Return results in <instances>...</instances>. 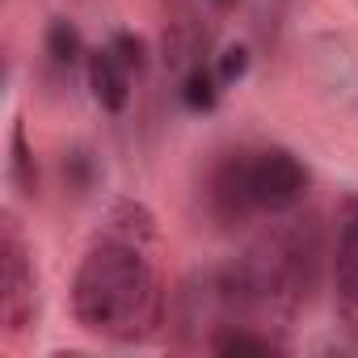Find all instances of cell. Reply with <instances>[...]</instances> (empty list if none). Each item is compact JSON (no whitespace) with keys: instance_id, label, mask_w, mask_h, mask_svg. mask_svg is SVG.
Segmentation results:
<instances>
[{"instance_id":"13","label":"cell","mask_w":358,"mask_h":358,"mask_svg":"<svg viewBox=\"0 0 358 358\" xmlns=\"http://www.w3.org/2000/svg\"><path fill=\"white\" fill-rule=\"evenodd\" d=\"M215 5H220V9H236V0H215Z\"/></svg>"},{"instance_id":"2","label":"cell","mask_w":358,"mask_h":358,"mask_svg":"<svg viewBox=\"0 0 358 358\" xmlns=\"http://www.w3.org/2000/svg\"><path fill=\"white\" fill-rule=\"evenodd\" d=\"M308 173L287 148H266L249 156V194L257 211H287L303 199Z\"/></svg>"},{"instance_id":"1","label":"cell","mask_w":358,"mask_h":358,"mask_svg":"<svg viewBox=\"0 0 358 358\" xmlns=\"http://www.w3.org/2000/svg\"><path fill=\"white\" fill-rule=\"evenodd\" d=\"M72 312L89 333L114 341L143 337L156 316V278L139 249L118 241L93 245L72 278Z\"/></svg>"},{"instance_id":"11","label":"cell","mask_w":358,"mask_h":358,"mask_svg":"<svg viewBox=\"0 0 358 358\" xmlns=\"http://www.w3.org/2000/svg\"><path fill=\"white\" fill-rule=\"evenodd\" d=\"M110 47L118 51V59H122L131 72H143V68H148V43H143L139 34H127V30H122V34H114Z\"/></svg>"},{"instance_id":"3","label":"cell","mask_w":358,"mask_h":358,"mask_svg":"<svg viewBox=\"0 0 358 358\" xmlns=\"http://www.w3.org/2000/svg\"><path fill=\"white\" fill-rule=\"evenodd\" d=\"M0 312H5L9 329H22L26 316L34 312V270L13 228L5 232V245H0Z\"/></svg>"},{"instance_id":"9","label":"cell","mask_w":358,"mask_h":358,"mask_svg":"<svg viewBox=\"0 0 358 358\" xmlns=\"http://www.w3.org/2000/svg\"><path fill=\"white\" fill-rule=\"evenodd\" d=\"M215 350L220 354H274L278 345L270 337H257V333H245V329H232L224 337H215Z\"/></svg>"},{"instance_id":"5","label":"cell","mask_w":358,"mask_h":358,"mask_svg":"<svg viewBox=\"0 0 358 358\" xmlns=\"http://www.w3.org/2000/svg\"><path fill=\"white\" fill-rule=\"evenodd\" d=\"M211 211L224 220V224H241L253 207V194H249V156L245 152H232L228 160L215 164L211 173Z\"/></svg>"},{"instance_id":"4","label":"cell","mask_w":358,"mask_h":358,"mask_svg":"<svg viewBox=\"0 0 358 358\" xmlns=\"http://www.w3.org/2000/svg\"><path fill=\"white\" fill-rule=\"evenodd\" d=\"M333 278L345 316L358 324V199H350L337 215V249H333Z\"/></svg>"},{"instance_id":"6","label":"cell","mask_w":358,"mask_h":358,"mask_svg":"<svg viewBox=\"0 0 358 358\" xmlns=\"http://www.w3.org/2000/svg\"><path fill=\"white\" fill-rule=\"evenodd\" d=\"M85 72H89V89H93L97 106L110 110V114H122L127 101H131V80H127L131 68L118 59V51H114V47L89 51V55H85Z\"/></svg>"},{"instance_id":"10","label":"cell","mask_w":358,"mask_h":358,"mask_svg":"<svg viewBox=\"0 0 358 358\" xmlns=\"http://www.w3.org/2000/svg\"><path fill=\"white\" fill-rule=\"evenodd\" d=\"M13 177H17L22 194H34V190H38V169H34V160H30V152H26V135H22V127L13 131Z\"/></svg>"},{"instance_id":"12","label":"cell","mask_w":358,"mask_h":358,"mask_svg":"<svg viewBox=\"0 0 358 358\" xmlns=\"http://www.w3.org/2000/svg\"><path fill=\"white\" fill-rule=\"evenodd\" d=\"M245 72H249V51H245V47H228V51L220 55V80L232 85V80H241Z\"/></svg>"},{"instance_id":"8","label":"cell","mask_w":358,"mask_h":358,"mask_svg":"<svg viewBox=\"0 0 358 358\" xmlns=\"http://www.w3.org/2000/svg\"><path fill=\"white\" fill-rule=\"evenodd\" d=\"M182 97H186V106L190 110H211L215 106V97H220V89H215V76L207 72V68H194L190 76H186V89H182Z\"/></svg>"},{"instance_id":"7","label":"cell","mask_w":358,"mask_h":358,"mask_svg":"<svg viewBox=\"0 0 358 358\" xmlns=\"http://www.w3.org/2000/svg\"><path fill=\"white\" fill-rule=\"evenodd\" d=\"M47 55H51L55 64H64V68H72V64L85 55V47H80V34H76V26H72V22L55 17V22L47 26Z\"/></svg>"}]
</instances>
